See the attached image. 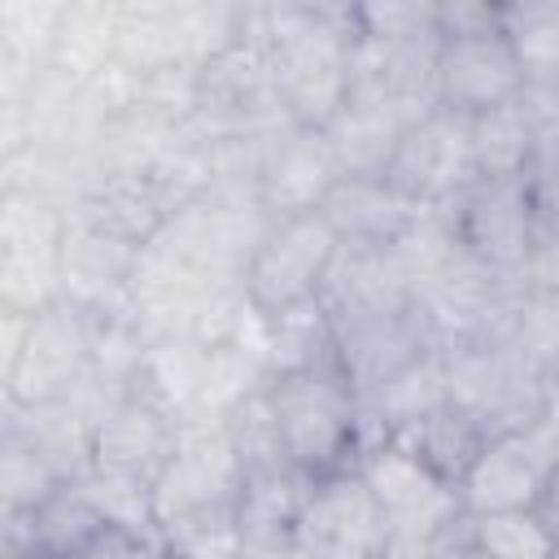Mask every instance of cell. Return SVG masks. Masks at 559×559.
Instances as JSON below:
<instances>
[{
	"label": "cell",
	"instance_id": "obj_1",
	"mask_svg": "<svg viewBox=\"0 0 559 559\" xmlns=\"http://www.w3.org/2000/svg\"><path fill=\"white\" fill-rule=\"evenodd\" d=\"M249 17L266 39L280 114L328 131L349 100L354 4H249Z\"/></svg>",
	"mask_w": 559,
	"mask_h": 559
},
{
	"label": "cell",
	"instance_id": "obj_2",
	"mask_svg": "<svg viewBox=\"0 0 559 559\" xmlns=\"http://www.w3.org/2000/svg\"><path fill=\"white\" fill-rule=\"evenodd\" d=\"M210 188H214L210 153L179 148V153H157V157L100 166L70 214L83 227L144 253Z\"/></svg>",
	"mask_w": 559,
	"mask_h": 559
},
{
	"label": "cell",
	"instance_id": "obj_3",
	"mask_svg": "<svg viewBox=\"0 0 559 559\" xmlns=\"http://www.w3.org/2000/svg\"><path fill=\"white\" fill-rule=\"evenodd\" d=\"M262 389H266V402L280 428L284 459L297 472L319 480V476H336L362 463L371 445V428L336 358L288 367V371H266Z\"/></svg>",
	"mask_w": 559,
	"mask_h": 559
},
{
	"label": "cell",
	"instance_id": "obj_4",
	"mask_svg": "<svg viewBox=\"0 0 559 559\" xmlns=\"http://www.w3.org/2000/svg\"><path fill=\"white\" fill-rule=\"evenodd\" d=\"M4 336V406H48L74 397L100 358V319L74 301H52L39 314H0Z\"/></svg>",
	"mask_w": 559,
	"mask_h": 559
},
{
	"label": "cell",
	"instance_id": "obj_5",
	"mask_svg": "<svg viewBox=\"0 0 559 559\" xmlns=\"http://www.w3.org/2000/svg\"><path fill=\"white\" fill-rule=\"evenodd\" d=\"M179 437H183V411L140 358L135 371L109 393V402L92 424L87 467L157 489L166 463L179 450Z\"/></svg>",
	"mask_w": 559,
	"mask_h": 559
},
{
	"label": "cell",
	"instance_id": "obj_6",
	"mask_svg": "<svg viewBox=\"0 0 559 559\" xmlns=\"http://www.w3.org/2000/svg\"><path fill=\"white\" fill-rule=\"evenodd\" d=\"M336 258H341V240L332 236V227L323 223L319 210L275 218L240 271L249 310L262 323H275V319L319 306Z\"/></svg>",
	"mask_w": 559,
	"mask_h": 559
},
{
	"label": "cell",
	"instance_id": "obj_7",
	"mask_svg": "<svg viewBox=\"0 0 559 559\" xmlns=\"http://www.w3.org/2000/svg\"><path fill=\"white\" fill-rule=\"evenodd\" d=\"M441 358H445L450 397L489 437L542 419V402H546L550 380L542 371H533L507 336L454 341V345H441Z\"/></svg>",
	"mask_w": 559,
	"mask_h": 559
},
{
	"label": "cell",
	"instance_id": "obj_8",
	"mask_svg": "<svg viewBox=\"0 0 559 559\" xmlns=\"http://www.w3.org/2000/svg\"><path fill=\"white\" fill-rule=\"evenodd\" d=\"M358 472L371 485V493L389 520V533L402 542L437 546L467 515L459 485L445 480L441 472H432L419 454H411L397 441H371Z\"/></svg>",
	"mask_w": 559,
	"mask_h": 559
},
{
	"label": "cell",
	"instance_id": "obj_9",
	"mask_svg": "<svg viewBox=\"0 0 559 559\" xmlns=\"http://www.w3.org/2000/svg\"><path fill=\"white\" fill-rule=\"evenodd\" d=\"M328 328H332V358L362 406L441 349V336L428 323L424 306L384 310V314H345V319H328Z\"/></svg>",
	"mask_w": 559,
	"mask_h": 559
},
{
	"label": "cell",
	"instance_id": "obj_10",
	"mask_svg": "<svg viewBox=\"0 0 559 559\" xmlns=\"http://www.w3.org/2000/svg\"><path fill=\"white\" fill-rule=\"evenodd\" d=\"M559 463V437L546 419H533L524 428L493 432L480 454L472 459L467 476L459 480L463 511H542L550 493V476Z\"/></svg>",
	"mask_w": 559,
	"mask_h": 559
},
{
	"label": "cell",
	"instance_id": "obj_11",
	"mask_svg": "<svg viewBox=\"0 0 559 559\" xmlns=\"http://www.w3.org/2000/svg\"><path fill=\"white\" fill-rule=\"evenodd\" d=\"M454 240L485 262L498 275L520 280V266L528 262L542 218L537 201L528 192V179H476L467 192H459L450 205H441Z\"/></svg>",
	"mask_w": 559,
	"mask_h": 559
},
{
	"label": "cell",
	"instance_id": "obj_12",
	"mask_svg": "<svg viewBox=\"0 0 559 559\" xmlns=\"http://www.w3.org/2000/svg\"><path fill=\"white\" fill-rule=\"evenodd\" d=\"M293 542L314 559H380L393 533L371 485L358 467H349L310 485Z\"/></svg>",
	"mask_w": 559,
	"mask_h": 559
},
{
	"label": "cell",
	"instance_id": "obj_13",
	"mask_svg": "<svg viewBox=\"0 0 559 559\" xmlns=\"http://www.w3.org/2000/svg\"><path fill=\"white\" fill-rule=\"evenodd\" d=\"M528 92L520 52L502 26L476 35H450L437 44V109L476 118Z\"/></svg>",
	"mask_w": 559,
	"mask_h": 559
},
{
	"label": "cell",
	"instance_id": "obj_14",
	"mask_svg": "<svg viewBox=\"0 0 559 559\" xmlns=\"http://www.w3.org/2000/svg\"><path fill=\"white\" fill-rule=\"evenodd\" d=\"M336 179H341V162L332 153L328 131L288 122L258 144L253 197L271 223L293 214H314Z\"/></svg>",
	"mask_w": 559,
	"mask_h": 559
},
{
	"label": "cell",
	"instance_id": "obj_15",
	"mask_svg": "<svg viewBox=\"0 0 559 559\" xmlns=\"http://www.w3.org/2000/svg\"><path fill=\"white\" fill-rule=\"evenodd\" d=\"M384 179L411 197L419 210H441L459 192L476 183L472 148H467V118H454L445 109L424 114L406 135L397 140Z\"/></svg>",
	"mask_w": 559,
	"mask_h": 559
},
{
	"label": "cell",
	"instance_id": "obj_16",
	"mask_svg": "<svg viewBox=\"0 0 559 559\" xmlns=\"http://www.w3.org/2000/svg\"><path fill=\"white\" fill-rule=\"evenodd\" d=\"M240 480H245V467L227 441L223 415H188L179 450L153 489V515L162 524V520L192 511V507L231 502Z\"/></svg>",
	"mask_w": 559,
	"mask_h": 559
},
{
	"label": "cell",
	"instance_id": "obj_17",
	"mask_svg": "<svg viewBox=\"0 0 559 559\" xmlns=\"http://www.w3.org/2000/svg\"><path fill=\"white\" fill-rule=\"evenodd\" d=\"M109 528H114L109 515L92 502V493L79 485V476H70L52 493H44L35 507H26L17 515H4V555L79 559Z\"/></svg>",
	"mask_w": 559,
	"mask_h": 559
},
{
	"label": "cell",
	"instance_id": "obj_18",
	"mask_svg": "<svg viewBox=\"0 0 559 559\" xmlns=\"http://www.w3.org/2000/svg\"><path fill=\"white\" fill-rule=\"evenodd\" d=\"M319 214L341 240V249H393L424 218V210L411 197H402L389 179H358V175H341L323 197Z\"/></svg>",
	"mask_w": 559,
	"mask_h": 559
},
{
	"label": "cell",
	"instance_id": "obj_19",
	"mask_svg": "<svg viewBox=\"0 0 559 559\" xmlns=\"http://www.w3.org/2000/svg\"><path fill=\"white\" fill-rule=\"evenodd\" d=\"M310 476L293 463H271L245 472L236 489V520L245 533V546H284L297 533L301 507L310 498Z\"/></svg>",
	"mask_w": 559,
	"mask_h": 559
},
{
	"label": "cell",
	"instance_id": "obj_20",
	"mask_svg": "<svg viewBox=\"0 0 559 559\" xmlns=\"http://www.w3.org/2000/svg\"><path fill=\"white\" fill-rule=\"evenodd\" d=\"M380 441L406 445V450L419 454L432 472H441L445 480L459 485V480L467 476L472 459L480 454V445L489 441V432L450 397V402H441V406H432V411H424V415L397 424V428H393L389 437H380Z\"/></svg>",
	"mask_w": 559,
	"mask_h": 559
},
{
	"label": "cell",
	"instance_id": "obj_21",
	"mask_svg": "<svg viewBox=\"0 0 559 559\" xmlns=\"http://www.w3.org/2000/svg\"><path fill=\"white\" fill-rule=\"evenodd\" d=\"M467 148L476 179H528L537 157V118L528 100H507L467 118Z\"/></svg>",
	"mask_w": 559,
	"mask_h": 559
},
{
	"label": "cell",
	"instance_id": "obj_22",
	"mask_svg": "<svg viewBox=\"0 0 559 559\" xmlns=\"http://www.w3.org/2000/svg\"><path fill=\"white\" fill-rule=\"evenodd\" d=\"M463 537L485 559H555V550H559V528L546 511L463 515Z\"/></svg>",
	"mask_w": 559,
	"mask_h": 559
},
{
	"label": "cell",
	"instance_id": "obj_23",
	"mask_svg": "<svg viewBox=\"0 0 559 559\" xmlns=\"http://www.w3.org/2000/svg\"><path fill=\"white\" fill-rule=\"evenodd\" d=\"M157 546L179 559H240L245 555V533L236 520V498L231 502H210L179 511L157 524Z\"/></svg>",
	"mask_w": 559,
	"mask_h": 559
},
{
	"label": "cell",
	"instance_id": "obj_24",
	"mask_svg": "<svg viewBox=\"0 0 559 559\" xmlns=\"http://www.w3.org/2000/svg\"><path fill=\"white\" fill-rule=\"evenodd\" d=\"M502 31L511 35L528 83L559 87V0H550V4H502Z\"/></svg>",
	"mask_w": 559,
	"mask_h": 559
},
{
	"label": "cell",
	"instance_id": "obj_25",
	"mask_svg": "<svg viewBox=\"0 0 559 559\" xmlns=\"http://www.w3.org/2000/svg\"><path fill=\"white\" fill-rule=\"evenodd\" d=\"M507 341L524 354V362L533 371L555 380L559 376V293H524L520 288L511 323H507Z\"/></svg>",
	"mask_w": 559,
	"mask_h": 559
},
{
	"label": "cell",
	"instance_id": "obj_26",
	"mask_svg": "<svg viewBox=\"0 0 559 559\" xmlns=\"http://www.w3.org/2000/svg\"><path fill=\"white\" fill-rule=\"evenodd\" d=\"M223 428H227V441H231V450H236V459H240L245 472L271 467V463H288L262 384H253L240 402H231V406L223 411Z\"/></svg>",
	"mask_w": 559,
	"mask_h": 559
},
{
	"label": "cell",
	"instance_id": "obj_27",
	"mask_svg": "<svg viewBox=\"0 0 559 559\" xmlns=\"http://www.w3.org/2000/svg\"><path fill=\"white\" fill-rule=\"evenodd\" d=\"M520 288L524 293H559V231H542L528 262L520 266Z\"/></svg>",
	"mask_w": 559,
	"mask_h": 559
},
{
	"label": "cell",
	"instance_id": "obj_28",
	"mask_svg": "<svg viewBox=\"0 0 559 559\" xmlns=\"http://www.w3.org/2000/svg\"><path fill=\"white\" fill-rule=\"evenodd\" d=\"M428 559H485V555H480V550H476V546L463 537V524H459V528H454L445 542H437V546L428 550Z\"/></svg>",
	"mask_w": 559,
	"mask_h": 559
},
{
	"label": "cell",
	"instance_id": "obj_29",
	"mask_svg": "<svg viewBox=\"0 0 559 559\" xmlns=\"http://www.w3.org/2000/svg\"><path fill=\"white\" fill-rule=\"evenodd\" d=\"M240 559H314V555H306L297 542H284V546H245Z\"/></svg>",
	"mask_w": 559,
	"mask_h": 559
},
{
	"label": "cell",
	"instance_id": "obj_30",
	"mask_svg": "<svg viewBox=\"0 0 559 559\" xmlns=\"http://www.w3.org/2000/svg\"><path fill=\"white\" fill-rule=\"evenodd\" d=\"M428 550H432V546H419V542H402V537H393V542H389V550H384L380 559H428Z\"/></svg>",
	"mask_w": 559,
	"mask_h": 559
},
{
	"label": "cell",
	"instance_id": "obj_31",
	"mask_svg": "<svg viewBox=\"0 0 559 559\" xmlns=\"http://www.w3.org/2000/svg\"><path fill=\"white\" fill-rule=\"evenodd\" d=\"M550 520H555V528H559V463H555V476H550V493H546V507H542Z\"/></svg>",
	"mask_w": 559,
	"mask_h": 559
},
{
	"label": "cell",
	"instance_id": "obj_32",
	"mask_svg": "<svg viewBox=\"0 0 559 559\" xmlns=\"http://www.w3.org/2000/svg\"><path fill=\"white\" fill-rule=\"evenodd\" d=\"M157 559H179V555H166V550H162V546H157Z\"/></svg>",
	"mask_w": 559,
	"mask_h": 559
},
{
	"label": "cell",
	"instance_id": "obj_33",
	"mask_svg": "<svg viewBox=\"0 0 559 559\" xmlns=\"http://www.w3.org/2000/svg\"><path fill=\"white\" fill-rule=\"evenodd\" d=\"M4 559H22V555H4Z\"/></svg>",
	"mask_w": 559,
	"mask_h": 559
},
{
	"label": "cell",
	"instance_id": "obj_34",
	"mask_svg": "<svg viewBox=\"0 0 559 559\" xmlns=\"http://www.w3.org/2000/svg\"><path fill=\"white\" fill-rule=\"evenodd\" d=\"M555 559H559V550H555Z\"/></svg>",
	"mask_w": 559,
	"mask_h": 559
}]
</instances>
